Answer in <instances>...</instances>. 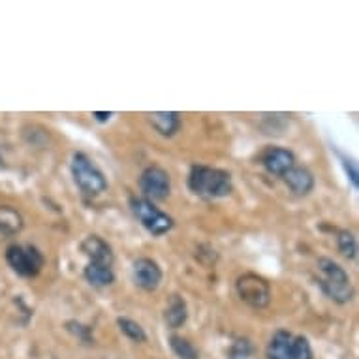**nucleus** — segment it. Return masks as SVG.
I'll use <instances>...</instances> for the list:
<instances>
[{"label":"nucleus","mask_w":359,"mask_h":359,"mask_svg":"<svg viewBox=\"0 0 359 359\" xmlns=\"http://www.w3.org/2000/svg\"><path fill=\"white\" fill-rule=\"evenodd\" d=\"M189 190L201 200H222L233 192V181L226 170L196 164L190 168Z\"/></svg>","instance_id":"f257e3e1"},{"label":"nucleus","mask_w":359,"mask_h":359,"mask_svg":"<svg viewBox=\"0 0 359 359\" xmlns=\"http://www.w3.org/2000/svg\"><path fill=\"white\" fill-rule=\"evenodd\" d=\"M316 265H318V284L322 292L339 305L350 303L353 297V286L350 283L348 273L344 271V267H341L330 258H320Z\"/></svg>","instance_id":"f03ea898"},{"label":"nucleus","mask_w":359,"mask_h":359,"mask_svg":"<svg viewBox=\"0 0 359 359\" xmlns=\"http://www.w3.org/2000/svg\"><path fill=\"white\" fill-rule=\"evenodd\" d=\"M70 171L74 183L85 196H100L107 190V179L98 165L88 158L85 153H74L70 162Z\"/></svg>","instance_id":"7ed1b4c3"},{"label":"nucleus","mask_w":359,"mask_h":359,"mask_svg":"<svg viewBox=\"0 0 359 359\" xmlns=\"http://www.w3.org/2000/svg\"><path fill=\"white\" fill-rule=\"evenodd\" d=\"M130 209L134 212V217L137 218V222L142 224L143 228L154 237L165 236V233L173 230V226H175L173 218H171L168 212L158 209L153 201L145 200V198L132 196V198H130Z\"/></svg>","instance_id":"20e7f679"},{"label":"nucleus","mask_w":359,"mask_h":359,"mask_svg":"<svg viewBox=\"0 0 359 359\" xmlns=\"http://www.w3.org/2000/svg\"><path fill=\"white\" fill-rule=\"evenodd\" d=\"M6 262L23 278L38 277L46 265V258L40 252V248H36L34 245H21V243H13L6 248Z\"/></svg>","instance_id":"39448f33"},{"label":"nucleus","mask_w":359,"mask_h":359,"mask_svg":"<svg viewBox=\"0 0 359 359\" xmlns=\"http://www.w3.org/2000/svg\"><path fill=\"white\" fill-rule=\"evenodd\" d=\"M237 295L252 309H264L271 301V284L256 273H243L236 280Z\"/></svg>","instance_id":"423d86ee"},{"label":"nucleus","mask_w":359,"mask_h":359,"mask_svg":"<svg viewBox=\"0 0 359 359\" xmlns=\"http://www.w3.org/2000/svg\"><path fill=\"white\" fill-rule=\"evenodd\" d=\"M142 198L149 201H164L171 194V177L162 165H149L140 175Z\"/></svg>","instance_id":"0eeeda50"},{"label":"nucleus","mask_w":359,"mask_h":359,"mask_svg":"<svg viewBox=\"0 0 359 359\" xmlns=\"http://www.w3.org/2000/svg\"><path fill=\"white\" fill-rule=\"evenodd\" d=\"M132 278L137 288L145 290V292H156L162 284L164 273L153 258H137L132 264Z\"/></svg>","instance_id":"6e6552de"},{"label":"nucleus","mask_w":359,"mask_h":359,"mask_svg":"<svg viewBox=\"0 0 359 359\" xmlns=\"http://www.w3.org/2000/svg\"><path fill=\"white\" fill-rule=\"evenodd\" d=\"M259 160L265 170L275 177H283L290 168L295 165V154L284 147H267Z\"/></svg>","instance_id":"1a4fd4ad"},{"label":"nucleus","mask_w":359,"mask_h":359,"mask_svg":"<svg viewBox=\"0 0 359 359\" xmlns=\"http://www.w3.org/2000/svg\"><path fill=\"white\" fill-rule=\"evenodd\" d=\"M79 248H81V252L88 258V264L106 265V267H111L113 265V259H115L113 248L100 236H87L81 241Z\"/></svg>","instance_id":"9d476101"},{"label":"nucleus","mask_w":359,"mask_h":359,"mask_svg":"<svg viewBox=\"0 0 359 359\" xmlns=\"http://www.w3.org/2000/svg\"><path fill=\"white\" fill-rule=\"evenodd\" d=\"M280 179L292 190V194L299 196V198H305V196L311 194L312 190H314V184H316L314 173L309 168H305V165H294V168H290Z\"/></svg>","instance_id":"9b49d317"},{"label":"nucleus","mask_w":359,"mask_h":359,"mask_svg":"<svg viewBox=\"0 0 359 359\" xmlns=\"http://www.w3.org/2000/svg\"><path fill=\"white\" fill-rule=\"evenodd\" d=\"M295 337L286 330H278L267 344V359H294Z\"/></svg>","instance_id":"f8f14e48"},{"label":"nucleus","mask_w":359,"mask_h":359,"mask_svg":"<svg viewBox=\"0 0 359 359\" xmlns=\"http://www.w3.org/2000/svg\"><path fill=\"white\" fill-rule=\"evenodd\" d=\"M149 121L160 136L164 137H173L181 130V115L177 111L149 113Z\"/></svg>","instance_id":"ddd939ff"},{"label":"nucleus","mask_w":359,"mask_h":359,"mask_svg":"<svg viewBox=\"0 0 359 359\" xmlns=\"http://www.w3.org/2000/svg\"><path fill=\"white\" fill-rule=\"evenodd\" d=\"M164 318L168 327H171V330H179V327H183L187 324V320H189V306H187V301L181 295L173 294L168 299Z\"/></svg>","instance_id":"4468645a"},{"label":"nucleus","mask_w":359,"mask_h":359,"mask_svg":"<svg viewBox=\"0 0 359 359\" xmlns=\"http://www.w3.org/2000/svg\"><path fill=\"white\" fill-rule=\"evenodd\" d=\"M23 215L10 205H0V239H10L23 230Z\"/></svg>","instance_id":"2eb2a0df"},{"label":"nucleus","mask_w":359,"mask_h":359,"mask_svg":"<svg viewBox=\"0 0 359 359\" xmlns=\"http://www.w3.org/2000/svg\"><path fill=\"white\" fill-rule=\"evenodd\" d=\"M83 277L95 288H107L115 283V273L111 267L98 264H87V267L83 269Z\"/></svg>","instance_id":"dca6fc26"},{"label":"nucleus","mask_w":359,"mask_h":359,"mask_svg":"<svg viewBox=\"0 0 359 359\" xmlns=\"http://www.w3.org/2000/svg\"><path fill=\"white\" fill-rule=\"evenodd\" d=\"M117 325L118 330H121V333L128 337L130 341L140 342V344H142V342H147V333H145V330H143L142 325L137 324L136 320L126 318V316H118Z\"/></svg>","instance_id":"f3484780"},{"label":"nucleus","mask_w":359,"mask_h":359,"mask_svg":"<svg viewBox=\"0 0 359 359\" xmlns=\"http://www.w3.org/2000/svg\"><path fill=\"white\" fill-rule=\"evenodd\" d=\"M170 346L179 359H200V353H198L194 344L189 339H184V337L171 335Z\"/></svg>","instance_id":"a211bd4d"},{"label":"nucleus","mask_w":359,"mask_h":359,"mask_svg":"<svg viewBox=\"0 0 359 359\" xmlns=\"http://www.w3.org/2000/svg\"><path fill=\"white\" fill-rule=\"evenodd\" d=\"M337 247H339V252H341L344 258H358V241H355V236H353L352 231H339V233H337Z\"/></svg>","instance_id":"6ab92c4d"},{"label":"nucleus","mask_w":359,"mask_h":359,"mask_svg":"<svg viewBox=\"0 0 359 359\" xmlns=\"http://www.w3.org/2000/svg\"><path fill=\"white\" fill-rule=\"evenodd\" d=\"M252 342L248 341V339L239 337V339L231 342L230 350H228V359H250L252 358Z\"/></svg>","instance_id":"aec40b11"},{"label":"nucleus","mask_w":359,"mask_h":359,"mask_svg":"<svg viewBox=\"0 0 359 359\" xmlns=\"http://www.w3.org/2000/svg\"><path fill=\"white\" fill-rule=\"evenodd\" d=\"M294 359H314L312 358L311 342H309L306 337H295Z\"/></svg>","instance_id":"412c9836"},{"label":"nucleus","mask_w":359,"mask_h":359,"mask_svg":"<svg viewBox=\"0 0 359 359\" xmlns=\"http://www.w3.org/2000/svg\"><path fill=\"white\" fill-rule=\"evenodd\" d=\"M342 164H344V170H346L350 181H352L353 189H358V168H355V164H353L352 160L346 158H342Z\"/></svg>","instance_id":"4be33fe9"},{"label":"nucleus","mask_w":359,"mask_h":359,"mask_svg":"<svg viewBox=\"0 0 359 359\" xmlns=\"http://www.w3.org/2000/svg\"><path fill=\"white\" fill-rule=\"evenodd\" d=\"M113 117V113L111 111H95L93 113V118H95L96 123H107V121H109V118Z\"/></svg>","instance_id":"5701e85b"}]
</instances>
